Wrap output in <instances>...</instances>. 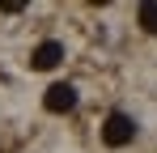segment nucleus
<instances>
[{
  "instance_id": "obj_1",
  "label": "nucleus",
  "mask_w": 157,
  "mask_h": 153,
  "mask_svg": "<svg viewBox=\"0 0 157 153\" xmlns=\"http://www.w3.org/2000/svg\"><path fill=\"white\" fill-rule=\"evenodd\" d=\"M102 140L110 145V149L132 145V140H136V119L123 115V111H110V115H106V124H102Z\"/></svg>"
},
{
  "instance_id": "obj_4",
  "label": "nucleus",
  "mask_w": 157,
  "mask_h": 153,
  "mask_svg": "<svg viewBox=\"0 0 157 153\" xmlns=\"http://www.w3.org/2000/svg\"><path fill=\"white\" fill-rule=\"evenodd\" d=\"M136 22H140V30H144V34H157V0H149V4H140Z\"/></svg>"
},
{
  "instance_id": "obj_2",
  "label": "nucleus",
  "mask_w": 157,
  "mask_h": 153,
  "mask_svg": "<svg viewBox=\"0 0 157 153\" xmlns=\"http://www.w3.org/2000/svg\"><path fill=\"white\" fill-rule=\"evenodd\" d=\"M43 106H47L51 115H68V111L77 106V89H72L68 81H59V85H51V89L43 94Z\"/></svg>"
},
{
  "instance_id": "obj_3",
  "label": "nucleus",
  "mask_w": 157,
  "mask_h": 153,
  "mask_svg": "<svg viewBox=\"0 0 157 153\" xmlns=\"http://www.w3.org/2000/svg\"><path fill=\"white\" fill-rule=\"evenodd\" d=\"M64 60V43H55V38H47V43H38L34 47V55H30V64L38 68V73H47V68H55Z\"/></svg>"
}]
</instances>
